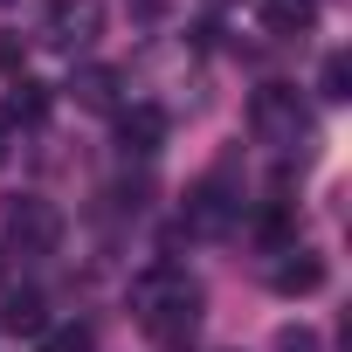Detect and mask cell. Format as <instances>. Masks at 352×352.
Returning a JSON list of instances; mask_svg holds the SVG:
<instances>
[{"label":"cell","mask_w":352,"mask_h":352,"mask_svg":"<svg viewBox=\"0 0 352 352\" xmlns=\"http://www.w3.org/2000/svg\"><path fill=\"white\" fill-rule=\"evenodd\" d=\"M76 104L83 111H118V69H104V63H90V69H76Z\"/></svg>","instance_id":"9c48e42d"},{"label":"cell","mask_w":352,"mask_h":352,"mask_svg":"<svg viewBox=\"0 0 352 352\" xmlns=\"http://www.w3.org/2000/svg\"><path fill=\"white\" fill-rule=\"evenodd\" d=\"M276 352H318V331L311 324H283L276 331Z\"/></svg>","instance_id":"5bb4252c"},{"label":"cell","mask_w":352,"mask_h":352,"mask_svg":"<svg viewBox=\"0 0 352 352\" xmlns=\"http://www.w3.org/2000/svg\"><path fill=\"white\" fill-rule=\"evenodd\" d=\"M0 331L42 338V331H49V304H42L35 290H8V297H0Z\"/></svg>","instance_id":"ba28073f"},{"label":"cell","mask_w":352,"mask_h":352,"mask_svg":"<svg viewBox=\"0 0 352 352\" xmlns=\"http://www.w3.org/2000/svg\"><path fill=\"white\" fill-rule=\"evenodd\" d=\"M118 145L138 152V159L159 152V145H166V111H159V104H131V111H118Z\"/></svg>","instance_id":"52a82bcc"},{"label":"cell","mask_w":352,"mask_h":352,"mask_svg":"<svg viewBox=\"0 0 352 352\" xmlns=\"http://www.w3.org/2000/svg\"><path fill=\"white\" fill-rule=\"evenodd\" d=\"M42 111H49V90H42V83H21V76H14V97H8V111H0V118L14 124V118H42Z\"/></svg>","instance_id":"8fae6325"},{"label":"cell","mask_w":352,"mask_h":352,"mask_svg":"<svg viewBox=\"0 0 352 352\" xmlns=\"http://www.w3.org/2000/svg\"><path fill=\"white\" fill-rule=\"evenodd\" d=\"M270 290H276V297H311V290H324V256H311V249H283L276 270H270Z\"/></svg>","instance_id":"8992f818"},{"label":"cell","mask_w":352,"mask_h":352,"mask_svg":"<svg viewBox=\"0 0 352 352\" xmlns=\"http://www.w3.org/2000/svg\"><path fill=\"white\" fill-rule=\"evenodd\" d=\"M249 131H256L263 145L290 152V145H304V138H311V111L297 104V90H283V83H263V90L249 97Z\"/></svg>","instance_id":"7a4b0ae2"},{"label":"cell","mask_w":352,"mask_h":352,"mask_svg":"<svg viewBox=\"0 0 352 352\" xmlns=\"http://www.w3.org/2000/svg\"><path fill=\"white\" fill-rule=\"evenodd\" d=\"M63 242V214L35 194H21L8 214H0V249H21V256H56Z\"/></svg>","instance_id":"3957f363"},{"label":"cell","mask_w":352,"mask_h":352,"mask_svg":"<svg viewBox=\"0 0 352 352\" xmlns=\"http://www.w3.org/2000/svg\"><path fill=\"white\" fill-rule=\"evenodd\" d=\"M214 8H228V0H214Z\"/></svg>","instance_id":"e0dca14e"},{"label":"cell","mask_w":352,"mask_h":352,"mask_svg":"<svg viewBox=\"0 0 352 352\" xmlns=\"http://www.w3.org/2000/svg\"><path fill=\"white\" fill-rule=\"evenodd\" d=\"M0 159H8V118H0Z\"/></svg>","instance_id":"2e32d148"},{"label":"cell","mask_w":352,"mask_h":352,"mask_svg":"<svg viewBox=\"0 0 352 352\" xmlns=\"http://www.w3.org/2000/svg\"><path fill=\"white\" fill-rule=\"evenodd\" d=\"M131 304H138V318H145L152 338H187L201 324V283L180 276V270H145L131 283Z\"/></svg>","instance_id":"6da1fadb"},{"label":"cell","mask_w":352,"mask_h":352,"mask_svg":"<svg viewBox=\"0 0 352 352\" xmlns=\"http://www.w3.org/2000/svg\"><path fill=\"white\" fill-rule=\"evenodd\" d=\"M318 90L338 104V97H352V63L345 56H324V69H318Z\"/></svg>","instance_id":"7c38bea8"},{"label":"cell","mask_w":352,"mask_h":352,"mask_svg":"<svg viewBox=\"0 0 352 352\" xmlns=\"http://www.w3.org/2000/svg\"><path fill=\"white\" fill-rule=\"evenodd\" d=\"M318 21V0H263V28L270 35H304Z\"/></svg>","instance_id":"30bf717a"},{"label":"cell","mask_w":352,"mask_h":352,"mask_svg":"<svg viewBox=\"0 0 352 352\" xmlns=\"http://www.w3.org/2000/svg\"><path fill=\"white\" fill-rule=\"evenodd\" d=\"M104 35V0H49V21H42V42L76 56Z\"/></svg>","instance_id":"277c9868"},{"label":"cell","mask_w":352,"mask_h":352,"mask_svg":"<svg viewBox=\"0 0 352 352\" xmlns=\"http://www.w3.org/2000/svg\"><path fill=\"white\" fill-rule=\"evenodd\" d=\"M49 352H90V324H63V331H42Z\"/></svg>","instance_id":"4fadbf2b"},{"label":"cell","mask_w":352,"mask_h":352,"mask_svg":"<svg viewBox=\"0 0 352 352\" xmlns=\"http://www.w3.org/2000/svg\"><path fill=\"white\" fill-rule=\"evenodd\" d=\"M0 69H21V35L0 28Z\"/></svg>","instance_id":"9a60e30c"},{"label":"cell","mask_w":352,"mask_h":352,"mask_svg":"<svg viewBox=\"0 0 352 352\" xmlns=\"http://www.w3.org/2000/svg\"><path fill=\"white\" fill-rule=\"evenodd\" d=\"M235 214H242V201L228 194V173H208V180L187 194V228H201V235L235 228Z\"/></svg>","instance_id":"5b68a950"}]
</instances>
